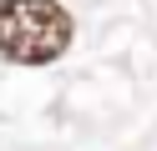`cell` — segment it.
Returning a JSON list of instances; mask_svg holds the SVG:
<instances>
[{
    "mask_svg": "<svg viewBox=\"0 0 157 151\" xmlns=\"http://www.w3.org/2000/svg\"><path fill=\"white\" fill-rule=\"evenodd\" d=\"M71 45V15L56 0H0V56L46 66Z\"/></svg>",
    "mask_w": 157,
    "mask_h": 151,
    "instance_id": "6da1fadb",
    "label": "cell"
}]
</instances>
